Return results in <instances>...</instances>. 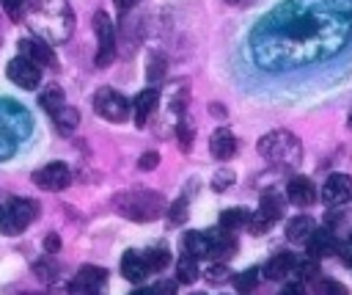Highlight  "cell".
Listing matches in <instances>:
<instances>
[{
  "instance_id": "2",
  "label": "cell",
  "mask_w": 352,
  "mask_h": 295,
  "mask_svg": "<svg viewBox=\"0 0 352 295\" xmlns=\"http://www.w3.org/2000/svg\"><path fill=\"white\" fill-rule=\"evenodd\" d=\"M28 22L47 44H58V41H69L74 30V11L66 0H33L28 11Z\"/></svg>"
},
{
  "instance_id": "34",
  "label": "cell",
  "mask_w": 352,
  "mask_h": 295,
  "mask_svg": "<svg viewBox=\"0 0 352 295\" xmlns=\"http://www.w3.org/2000/svg\"><path fill=\"white\" fill-rule=\"evenodd\" d=\"M204 276H206V281L220 284L223 278H228V267H226V262H214L212 267H206V270H204Z\"/></svg>"
},
{
  "instance_id": "29",
  "label": "cell",
  "mask_w": 352,
  "mask_h": 295,
  "mask_svg": "<svg viewBox=\"0 0 352 295\" xmlns=\"http://www.w3.org/2000/svg\"><path fill=\"white\" fill-rule=\"evenodd\" d=\"M314 289H316V295H349L346 287H344L341 281L330 278V276H319V278L314 281Z\"/></svg>"
},
{
  "instance_id": "31",
  "label": "cell",
  "mask_w": 352,
  "mask_h": 295,
  "mask_svg": "<svg viewBox=\"0 0 352 295\" xmlns=\"http://www.w3.org/2000/svg\"><path fill=\"white\" fill-rule=\"evenodd\" d=\"M162 74H165V55L162 52H151V58H148V80L160 83Z\"/></svg>"
},
{
  "instance_id": "23",
  "label": "cell",
  "mask_w": 352,
  "mask_h": 295,
  "mask_svg": "<svg viewBox=\"0 0 352 295\" xmlns=\"http://www.w3.org/2000/svg\"><path fill=\"white\" fill-rule=\"evenodd\" d=\"M52 121H55V127H58V132H63V135H69L77 124H80V113L72 108V105H63V108H58L55 113H52Z\"/></svg>"
},
{
  "instance_id": "46",
  "label": "cell",
  "mask_w": 352,
  "mask_h": 295,
  "mask_svg": "<svg viewBox=\"0 0 352 295\" xmlns=\"http://www.w3.org/2000/svg\"><path fill=\"white\" fill-rule=\"evenodd\" d=\"M349 130H352V113H349Z\"/></svg>"
},
{
  "instance_id": "32",
  "label": "cell",
  "mask_w": 352,
  "mask_h": 295,
  "mask_svg": "<svg viewBox=\"0 0 352 295\" xmlns=\"http://www.w3.org/2000/svg\"><path fill=\"white\" fill-rule=\"evenodd\" d=\"M168 221H170V223H184V221H187V196H182V199H176V201L170 204Z\"/></svg>"
},
{
  "instance_id": "39",
  "label": "cell",
  "mask_w": 352,
  "mask_h": 295,
  "mask_svg": "<svg viewBox=\"0 0 352 295\" xmlns=\"http://www.w3.org/2000/svg\"><path fill=\"white\" fill-rule=\"evenodd\" d=\"M69 295H99V289L85 287V284H80V281H72V284H69Z\"/></svg>"
},
{
  "instance_id": "10",
  "label": "cell",
  "mask_w": 352,
  "mask_h": 295,
  "mask_svg": "<svg viewBox=\"0 0 352 295\" xmlns=\"http://www.w3.org/2000/svg\"><path fill=\"white\" fill-rule=\"evenodd\" d=\"M72 182V174H69V165L66 163H47L44 168H38L33 174V185L41 187V190H63L66 185Z\"/></svg>"
},
{
  "instance_id": "25",
  "label": "cell",
  "mask_w": 352,
  "mask_h": 295,
  "mask_svg": "<svg viewBox=\"0 0 352 295\" xmlns=\"http://www.w3.org/2000/svg\"><path fill=\"white\" fill-rule=\"evenodd\" d=\"M74 281L99 289V287L107 281V270H104V267H96V265H82V267L77 270V278H74Z\"/></svg>"
},
{
  "instance_id": "8",
  "label": "cell",
  "mask_w": 352,
  "mask_h": 295,
  "mask_svg": "<svg viewBox=\"0 0 352 295\" xmlns=\"http://www.w3.org/2000/svg\"><path fill=\"white\" fill-rule=\"evenodd\" d=\"M8 80L11 83H16L19 88H25V91H33L38 83H41V66H36L30 58H25V55H16L14 61H8Z\"/></svg>"
},
{
  "instance_id": "11",
  "label": "cell",
  "mask_w": 352,
  "mask_h": 295,
  "mask_svg": "<svg viewBox=\"0 0 352 295\" xmlns=\"http://www.w3.org/2000/svg\"><path fill=\"white\" fill-rule=\"evenodd\" d=\"M204 234H206L209 256H212L214 262H226V259H231V256L236 254V237H234V232H228V229H223V226H214V229H209V232H204Z\"/></svg>"
},
{
  "instance_id": "20",
  "label": "cell",
  "mask_w": 352,
  "mask_h": 295,
  "mask_svg": "<svg viewBox=\"0 0 352 295\" xmlns=\"http://www.w3.org/2000/svg\"><path fill=\"white\" fill-rule=\"evenodd\" d=\"M258 212L267 215L272 223L280 221V215H283V196L275 193V190H264L261 199H258Z\"/></svg>"
},
{
  "instance_id": "1",
  "label": "cell",
  "mask_w": 352,
  "mask_h": 295,
  "mask_svg": "<svg viewBox=\"0 0 352 295\" xmlns=\"http://www.w3.org/2000/svg\"><path fill=\"white\" fill-rule=\"evenodd\" d=\"M352 33L341 0H283L250 33V55L267 72L333 58Z\"/></svg>"
},
{
  "instance_id": "14",
  "label": "cell",
  "mask_w": 352,
  "mask_h": 295,
  "mask_svg": "<svg viewBox=\"0 0 352 295\" xmlns=\"http://www.w3.org/2000/svg\"><path fill=\"white\" fill-rule=\"evenodd\" d=\"M19 52L36 66H55V52L44 39H19Z\"/></svg>"
},
{
  "instance_id": "9",
  "label": "cell",
  "mask_w": 352,
  "mask_h": 295,
  "mask_svg": "<svg viewBox=\"0 0 352 295\" xmlns=\"http://www.w3.org/2000/svg\"><path fill=\"white\" fill-rule=\"evenodd\" d=\"M319 199L327 207H344L352 199V176H346V174H330L324 179V185H322Z\"/></svg>"
},
{
  "instance_id": "41",
  "label": "cell",
  "mask_w": 352,
  "mask_h": 295,
  "mask_svg": "<svg viewBox=\"0 0 352 295\" xmlns=\"http://www.w3.org/2000/svg\"><path fill=\"white\" fill-rule=\"evenodd\" d=\"M60 248V237L55 234V232H50L47 237H44V251H50V254H55Z\"/></svg>"
},
{
  "instance_id": "26",
  "label": "cell",
  "mask_w": 352,
  "mask_h": 295,
  "mask_svg": "<svg viewBox=\"0 0 352 295\" xmlns=\"http://www.w3.org/2000/svg\"><path fill=\"white\" fill-rule=\"evenodd\" d=\"M184 254H190V256H195V259L209 256L206 234H204V232H187V234H184Z\"/></svg>"
},
{
  "instance_id": "33",
  "label": "cell",
  "mask_w": 352,
  "mask_h": 295,
  "mask_svg": "<svg viewBox=\"0 0 352 295\" xmlns=\"http://www.w3.org/2000/svg\"><path fill=\"white\" fill-rule=\"evenodd\" d=\"M33 273H36L41 281H52L55 273H58V265L50 262V259H44V262H36V265H33Z\"/></svg>"
},
{
  "instance_id": "45",
  "label": "cell",
  "mask_w": 352,
  "mask_h": 295,
  "mask_svg": "<svg viewBox=\"0 0 352 295\" xmlns=\"http://www.w3.org/2000/svg\"><path fill=\"white\" fill-rule=\"evenodd\" d=\"M228 3H234V6H242V3H248V0H228Z\"/></svg>"
},
{
  "instance_id": "36",
  "label": "cell",
  "mask_w": 352,
  "mask_h": 295,
  "mask_svg": "<svg viewBox=\"0 0 352 295\" xmlns=\"http://www.w3.org/2000/svg\"><path fill=\"white\" fill-rule=\"evenodd\" d=\"M228 185H234V171H226V168H223V171H217V174L212 176V187H214V190H226Z\"/></svg>"
},
{
  "instance_id": "24",
  "label": "cell",
  "mask_w": 352,
  "mask_h": 295,
  "mask_svg": "<svg viewBox=\"0 0 352 295\" xmlns=\"http://www.w3.org/2000/svg\"><path fill=\"white\" fill-rule=\"evenodd\" d=\"M176 278H179L182 284L198 281V259L190 256V254H182V256L176 259Z\"/></svg>"
},
{
  "instance_id": "16",
  "label": "cell",
  "mask_w": 352,
  "mask_h": 295,
  "mask_svg": "<svg viewBox=\"0 0 352 295\" xmlns=\"http://www.w3.org/2000/svg\"><path fill=\"white\" fill-rule=\"evenodd\" d=\"M157 102H160V94L154 91V88H146V91H140L138 96H135V102H132V116H135V124L138 127H146V121L154 116V110H157Z\"/></svg>"
},
{
  "instance_id": "12",
  "label": "cell",
  "mask_w": 352,
  "mask_h": 295,
  "mask_svg": "<svg viewBox=\"0 0 352 295\" xmlns=\"http://www.w3.org/2000/svg\"><path fill=\"white\" fill-rule=\"evenodd\" d=\"M305 248H308V256L319 262V259H324V256H333V254H338L341 243H338V237H336V232H333V229L322 226V229H314V234L308 237Z\"/></svg>"
},
{
  "instance_id": "47",
  "label": "cell",
  "mask_w": 352,
  "mask_h": 295,
  "mask_svg": "<svg viewBox=\"0 0 352 295\" xmlns=\"http://www.w3.org/2000/svg\"><path fill=\"white\" fill-rule=\"evenodd\" d=\"M198 295H204V292H198Z\"/></svg>"
},
{
  "instance_id": "7",
  "label": "cell",
  "mask_w": 352,
  "mask_h": 295,
  "mask_svg": "<svg viewBox=\"0 0 352 295\" xmlns=\"http://www.w3.org/2000/svg\"><path fill=\"white\" fill-rule=\"evenodd\" d=\"M94 30H96V39H99V50H96V66L104 69L113 63L116 58V28H113V19L107 11H96L94 14Z\"/></svg>"
},
{
  "instance_id": "5",
  "label": "cell",
  "mask_w": 352,
  "mask_h": 295,
  "mask_svg": "<svg viewBox=\"0 0 352 295\" xmlns=\"http://www.w3.org/2000/svg\"><path fill=\"white\" fill-rule=\"evenodd\" d=\"M38 215V204L30 199H11L0 207V232L3 234H19L25 232Z\"/></svg>"
},
{
  "instance_id": "4",
  "label": "cell",
  "mask_w": 352,
  "mask_h": 295,
  "mask_svg": "<svg viewBox=\"0 0 352 295\" xmlns=\"http://www.w3.org/2000/svg\"><path fill=\"white\" fill-rule=\"evenodd\" d=\"M113 207L129 221H151L165 210V199L157 190H124L113 199Z\"/></svg>"
},
{
  "instance_id": "19",
  "label": "cell",
  "mask_w": 352,
  "mask_h": 295,
  "mask_svg": "<svg viewBox=\"0 0 352 295\" xmlns=\"http://www.w3.org/2000/svg\"><path fill=\"white\" fill-rule=\"evenodd\" d=\"M146 273H148V270H146L143 256H140L138 251H126L124 259H121V276H124L126 281H143Z\"/></svg>"
},
{
  "instance_id": "44",
  "label": "cell",
  "mask_w": 352,
  "mask_h": 295,
  "mask_svg": "<svg viewBox=\"0 0 352 295\" xmlns=\"http://www.w3.org/2000/svg\"><path fill=\"white\" fill-rule=\"evenodd\" d=\"M132 295H154V289H151V287H140V289H135Z\"/></svg>"
},
{
  "instance_id": "22",
  "label": "cell",
  "mask_w": 352,
  "mask_h": 295,
  "mask_svg": "<svg viewBox=\"0 0 352 295\" xmlns=\"http://www.w3.org/2000/svg\"><path fill=\"white\" fill-rule=\"evenodd\" d=\"M38 105L52 116L58 108H63L66 105V96H63V91H60V85H55V83H50V85H44V91L38 94Z\"/></svg>"
},
{
  "instance_id": "17",
  "label": "cell",
  "mask_w": 352,
  "mask_h": 295,
  "mask_svg": "<svg viewBox=\"0 0 352 295\" xmlns=\"http://www.w3.org/2000/svg\"><path fill=\"white\" fill-rule=\"evenodd\" d=\"M294 265H297V256H294V254H275V256L264 265V276L272 278V281H280V278H286L289 273H294Z\"/></svg>"
},
{
  "instance_id": "6",
  "label": "cell",
  "mask_w": 352,
  "mask_h": 295,
  "mask_svg": "<svg viewBox=\"0 0 352 295\" xmlns=\"http://www.w3.org/2000/svg\"><path fill=\"white\" fill-rule=\"evenodd\" d=\"M94 110L96 116H102L104 121H126L132 113V105L124 94H118L116 88H99L94 94Z\"/></svg>"
},
{
  "instance_id": "35",
  "label": "cell",
  "mask_w": 352,
  "mask_h": 295,
  "mask_svg": "<svg viewBox=\"0 0 352 295\" xmlns=\"http://www.w3.org/2000/svg\"><path fill=\"white\" fill-rule=\"evenodd\" d=\"M3 3V11H6V17H11L14 22H19L22 19V11H25V3L28 0H0Z\"/></svg>"
},
{
  "instance_id": "18",
  "label": "cell",
  "mask_w": 352,
  "mask_h": 295,
  "mask_svg": "<svg viewBox=\"0 0 352 295\" xmlns=\"http://www.w3.org/2000/svg\"><path fill=\"white\" fill-rule=\"evenodd\" d=\"M314 229H316L314 218L297 215V218H292V221L286 223V237H289L292 243H308V237L314 234Z\"/></svg>"
},
{
  "instance_id": "3",
  "label": "cell",
  "mask_w": 352,
  "mask_h": 295,
  "mask_svg": "<svg viewBox=\"0 0 352 295\" xmlns=\"http://www.w3.org/2000/svg\"><path fill=\"white\" fill-rule=\"evenodd\" d=\"M258 154L278 168H297L302 160L300 138L289 130H272L258 138Z\"/></svg>"
},
{
  "instance_id": "27",
  "label": "cell",
  "mask_w": 352,
  "mask_h": 295,
  "mask_svg": "<svg viewBox=\"0 0 352 295\" xmlns=\"http://www.w3.org/2000/svg\"><path fill=\"white\" fill-rule=\"evenodd\" d=\"M140 256H143L148 273H151V270H165V267L170 265V254H168L165 248H148V251H143Z\"/></svg>"
},
{
  "instance_id": "37",
  "label": "cell",
  "mask_w": 352,
  "mask_h": 295,
  "mask_svg": "<svg viewBox=\"0 0 352 295\" xmlns=\"http://www.w3.org/2000/svg\"><path fill=\"white\" fill-rule=\"evenodd\" d=\"M160 165V154L151 149V152H146V154H140V160H138V168L140 171H151V168H157Z\"/></svg>"
},
{
  "instance_id": "21",
  "label": "cell",
  "mask_w": 352,
  "mask_h": 295,
  "mask_svg": "<svg viewBox=\"0 0 352 295\" xmlns=\"http://www.w3.org/2000/svg\"><path fill=\"white\" fill-rule=\"evenodd\" d=\"M248 221H250V210L248 207H231V210L220 212V226L228 229V232H236V229L248 226Z\"/></svg>"
},
{
  "instance_id": "30",
  "label": "cell",
  "mask_w": 352,
  "mask_h": 295,
  "mask_svg": "<svg viewBox=\"0 0 352 295\" xmlns=\"http://www.w3.org/2000/svg\"><path fill=\"white\" fill-rule=\"evenodd\" d=\"M294 273H297V281H316L322 273H319V262L316 259H297L294 265Z\"/></svg>"
},
{
  "instance_id": "40",
  "label": "cell",
  "mask_w": 352,
  "mask_h": 295,
  "mask_svg": "<svg viewBox=\"0 0 352 295\" xmlns=\"http://www.w3.org/2000/svg\"><path fill=\"white\" fill-rule=\"evenodd\" d=\"M280 295H308V292H305V284H302V281H289V284L280 289Z\"/></svg>"
},
{
  "instance_id": "42",
  "label": "cell",
  "mask_w": 352,
  "mask_h": 295,
  "mask_svg": "<svg viewBox=\"0 0 352 295\" xmlns=\"http://www.w3.org/2000/svg\"><path fill=\"white\" fill-rule=\"evenodd\" d=\"M176 132H179V138H182V146L187 149V146H190V141H192V130H190L187 124H179V127H176Z\"/></svg>"
},
{
  "instance_id": "15",
  "label": "cell",
  "mask_w": 352,
  "mask_h": 295,
  "mask_svg": "<svg viewBox=\"0 0 352 295\" xmlns=\"http://www.w3.org/2000/svg\"><path fill=\"white\" fill-rule=\"evenodd\" d=\"M209 149H212V157L214 160H231L236 154V138L228 127H217L209 138Z\"/></svg>"
},
{
  "instance_id": "28",
  "label": "cell",
  "mask_w": 352,
  "mask_h": 295,
  "mask_svg": "<svg viewBox=\"0 0 352 295\" xmlns=\"http://www.w3.org/2000/svg\"><path fill=\"white\" fill-rule=\"evenodd\" d=\"M258 267H248V270H242V273H236L234 276V287H236V292L239 295H250L253 289H256V284H258Z\"/></svg>"
},
{
  "instance_id": "38",
  "label": "cell",
  "mask_w": 352,
  "mask_h": 295,
  "mask_svg": "<svg viewBox=\"0 0 352 295\" xmlns=\"http://www.w3.org/2000/svg\"><path fill=\"white\" fill-rule=\"evenodd\" d=\"M154 295H176V281L173 278H162V281H154Z\"/></svg>"
},
{
  "instance_id": "13",
  "label": "cell",
  "mask_w": 352,
  "mask_h": 295,
  "mask_svg": "<svg viewBox=\"0 0 352 295\" xmlns=\"http://www.w3.org/2000/svg\"><path fill=\"white\" fill-rule=\"evenodd\" d=\"M286 199L294 207H311V204H316L319 190L308 176H292L289 185H286Z\"/></svg>"
},
{
  "instance_id": "43",
  "label": "cell",
  "mask_w": 352,
  "mask_h": 295,
  "mask_svg": "<svg viewBox=\"0 0 352 295\" xmlns=\"http://www.w3.org/2000/svg\"><path fill=\"white\" fill-rule=\"evenodd\" d=\"M113 3H116V8H118V11H129L138 0H113Z\"/></svg>"
}]
</instances>
